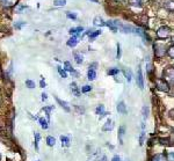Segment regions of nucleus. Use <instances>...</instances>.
<instances>
[{
	"instance_id": "42",
	"label": "nucleus",
	"mask_w": 174,
	"mask_h": 161,
	"mask_svg": "<svg viewBox=\"0 0 174 161\" xmlns=\"http://www.w3.org/2000/svg\"><path fill=\"white\" fill-rule=\"evenodd\" d=\"M116 57H117V59L121 58V45H120V43H117V53H116Z\"/></svg>"
},
{
	"instance_id": "41",
	"label": "nucleus",
	"mask_w": 174,
	"mask_h": 161,
	"mask_svg": "<svg viewBox=\"0 0 174 161\" xmlns=\"http://www.w3.org/2000/svg\"><path fill=\"white\" fill-rule=\"evenodd\" d=\"M26 25V22H19V23H15L14 25V27L16 28V29H21L22 28V26H25Z\"/></svg>"
},
{
	"instance_id": "46",
	"label": "nucleus",
	"mask_w": 174,
	"mask_h": 161,
	"mask_svg": "<svg viewBox=\"0 0 174 161\" xmlns=\"http://www.w3.org/2000/svg\"><path fill=\"white\" fill-rule=\"evenodd\" d=\"M98 66V64L96 63H94V64H92V65H90V68L91 70H95V67Z\"/></svg>"
},
{
	"instance_id": "1",
	"label": "nucleus",
	"mask_w": 174,
	"mask_h": 161,
	"mask_svg": "<svg viewBox=\"0 0 174 161\" xmlns=\"http://www.w3.org/2000/svg\"><path fill=\"white\" fill-rule=\"evenodd\" d=\"M153 49H155V55H156V57H158V58L164 57L165 53L167 52L166 47H165L164 44H160V43H156V44L153 45Z\"/></svg>"
},
{
	"instance_id": "23",
	"label": "nucleus",
	"mask_w": 174,
	"mask_h": 161,
	"mask_svg": "<svg viewBox=\"0 0 174 161\" xmlns=\"http://www.w3.org/2000/svg\"><path fill=\"white\" fill-rule=\"evenodd\" d=\"M47 144H48V146H55V144H56V139H55L54 137L49 136V137H47Z\"/></svg>"
},
{
	"instance_id": "33",
	"label": "nucleus",
	"mask_w": 174,
	"mask_h": 161,
	"mask_svg": "<svg viewBox=\"0 0 174 161\" xmlns=\"http://www.w3.org/2000/svg\"><path fill=\"white\" fill-rule=\"evenodd\" d=\"M91 90H92V86H90V85H86V86H84L81 88L82 93H88V92H91Z\"/></svg>"
},
{
	"instance_id": "13",
	"label": "nucleus",
	"mask_w": 174,
	"mask_h": 161,
	"mask_svg": "<svg viewBox=\"0 0 174 161\" xmlns=\"http://www.w3.org/2000/svg\"><path fill=\"white\" fill-rule=\"evenodd\" d=\"M68 47H70V48H74L76 45L78 44V38H77V36H72L69 41H68Z\"/></svg>"
},
{
	"instance_id": "29",
	"label": "nucleus",
	"mask_w": 174,
	"mask_h": 161,
	"mask_svg": "<svg viewBox=\"0 0 174 161\" xmlns=\"http://www.w3.org/2000/svg\"><path fill=\"white\" fill-rule=\"evenodd\" d=\"M26 86H27L28 88H30V89H31V88H35V82L31 81L30 79H27V80H26Z\"/></svg>"
},
{
	"instance_id": "48",
	"label": "nucleus",
	"mask_w": 174,
	"mask_h": 161,
	"mask_svg": "<svg viewBox=\"0 0 174 161\" xmlns=\"http://www.w3.org/2000/svg\"><path fill=\"white\" fill-rule=\"evenodd\" d=\"M100 161H107V156H106V155H103V156L100 159Z\"/></svg>"
},
{
	"instance_id": "8",
	"label": "nucleus",
	"mask_w": 174,
	"mask_h": 161,
	"mask_svg": "<svg viewBox=\"0 0 174 161\" xmlns=\"http://www.w3.org/2000/svg\"><path fill=\"white\" fill-rule=\"evenodd\" d=\"M95 112H96V115H99V117H100V118L104 117L106 115H107V112L104 111V106H102V104H100V106H98V107H96Z\"/></svg>"
},
{
	"instance_id": "11",
	"label": "nucleus",
	"mask_w": 174,
	"mask_h": 161,
	"mask_svg": "<svg viewBox=\"0 0 174 161\" xmlns=\"http://www.w3.org/2000/svg\"><path fill=\"white\" fill-rule=\"evenodd\" d=\"M113 129H114V123H113V121H112V120L108 118V120H107V122H106V124L103 125L102 130H103V131H112Z\"/></svg>"
},
{
	"instance_id": "21",
	"label": "nucleus",
	"mask_w": 174,
	"mask_h": 161,
	"mask_svg": "<svg viewBox=\"0 0 174 161\" xmlns=\"http://www.w3.org/2000/svg\"><path fill=\"white\" fill-rule=\"evenodd\" d=\"M64 67H65V71H69V72H72V73H74V74H77V73L74 72V70H73L72 65H71L69 61H65V63H64Z\"/></svg>"
},
{
	"instance_id": "30",
	"label": "nucleus",
	"mask_w": 174,
	"mask_h": 161,
	"mask_svg": "<svg viewBox=\"0 0 174 161\" xmlns=\"http://www.w3.org/2000/svg\"><path fill=\"white\" fill-rule=\"evenodd\" d=\"M166 161H174V152L166 153Z\"/></svg>"
},
{
	"instance_id": "34",
	"label": "nucleus",
	"mask_w": 174,
	"mask_h": 161,
	"mask_svg": "<svg viewBox=\"0 0 174 161\" xmlns=\"http://www.w3.org/2000/svg\"><path fill=\"white\" fill-rule=\"evenodd\" d=\"M147 116H149V108L146 106H144L143 107V117H144V120H146Z\"/></svg>"
},
{
	"instance_id": "20",
	"label": "nucleus",
	"mask_w": 174,
	"mask_h": 161,
	"mask_svg": "<svg viewBox=\"0 0 174 161\" xmlns=\"http://www.w3.org/2000/svg\"><path fill=\"white\" fill-rule=\"evenodd\" d=\"M87 78H88V80H95L96 78V72L95 70H88V72H87Z\"/></svg>"
},
{
	"instance_id": "36",
	"label": "nucleus",
	"mask_w": 174,
	"mask_h": 161,
	"mask_svg": "<svg viewBox=\"0 0 174 161\" xmlns=\"http://www.w3.org/2000/svg\"><path fill=\"white\" fill-rule=\"evenodd\" d=\"M129 3L131 4L133 6H141L142 0H129Z\"/></svg>"
},
{
	"instance_id": "26",
	"label": "nucleus",
	"mask_w": 174,
	"mask_h": 161,
	"mask_svg": "<svg viewBox=\"0 0 174 161\" xmlns=\"http://www.w3.org/2000/svg\"><path fill=\"white\" fill-rule=\"evenodd\" d=\"M74 59H76L77 64H81V63L84 61L82 56H81V55H79V53H74Z\"/></svg>"
},
{
	"instance_id": "16",
	"label": "nucleus",
	"mask_w": 174,
	"mask_h": 161,
	"mask_svg": "<svg viewBox=\"0 0 174 161\" xmlns=\"http://www.w3.org/2000/svg\"><path fill=\"white\" fill-rule=\"evenodd\" d=\"M60 142H62V146H70V138L66 136H60Z\"/></svg>"
},
{
	"instance_id": "18",
	"label": "nucleus",
	"mask_w": 174,
	"mask_h": 161,
	"mask_svg": "<svg viewBox=\"0 0 174 161\" xmlns=\"http://www.w3.org/2000/svg\"><path fill=\"white\" fill-rule=\"evenodd\" d=\"M94 25L102 27V26H106V22L103 21V19H102L101 16H96V17L94 19Z\"/></svg>"
},
{
	"instance_id": "27",
	"label": "nucleus",
	"mask_w": 174,
	"mask_h": 161,
	"mask_svg": "<svg viewBox=\"0 0 174 161\" xmlns=\"http://www.w3.org/2000/svg\"><path fill=\"white\" fill-rule=\"evenodd\" d=\"M54 109V107H44L43 108V110H44L46 112H47V116H48V121H50V112H51V110Z\"/></svg>"
},
{
	"instance_id": "12",
	"label": "nucleus",
	"mask_w": 174,
	"mask_h": 161,
	"mask_svg": "<svg viewBox=\"0 0 174 161\" xmlns=\"http://www.w3.org/2000/svg\"><path fill=\"white\" fill-rule=\"evenodd\" d=\"M55 99H56V101H57V102L60 104V107H62V108H64V110H65V111H68V112L70 111V107H69L68 102H65V101H62V100H60V99H58L57 96H56Z\"/></svg>"
},
{
	"instance_id": "3",
	"label": "nucleus",
	"mask_w": 174,
	"mask_h": 161,
	"mask_svg": "<svg viewBox=\"0 0 174 161\" xmlns=\"http://www.w3.org/2000/svg\"><path fill=\"white\" fill-rule=\"evenodd\" d=\"M155 82H156V87L159 90H161V92H168L169 90V85H168V82L166 80H164V79H156Z\"/></svg>"
},
{
	"instance_id": "35",
	"label": "nucleus",
	"mask_w": 174,
	"mask_h": 161,
	"mask_svg": "<svg viewBox=\"0 0 174 161\" xmlns=\"http://www.w3.org/2000/svg\"><path fill=\"white\" fill-rule=\"evenodd\" d=\"M99 35H101V30H96V31L92 33V34L90 35V39H94V38H95V37H98Z\"/></svg>"
},
{
	"instance_id": "25",
	"label": "nucleus",
	"mask_w": 174,
	"mask_h": 161,
	"mask_svg": "<svg viewBox=\"0 0 174 161\" xmlns=\"http://www.w3.org/2000/svg\"><path fill=\"white\" fill-rule=\"evenodd\" d=\"M57 70H58V73L60 74V77L62 78H68V73H66V71H65V70H63V68L60 67V66H57Z\"/></svg>"
},
{
	"instance_id": "43",
	"label": "nucleus",
	"mask_w": 174,
	"mask_h": 161,
	"mask_svg": "<svg viewBox=\"0 0 174 161\" xmlns=\"http://www.w3.org/2000/svg\"><path fill=\"white\" fill-rule=\"evenodd\" d=\"M26 8H27V6H19V7H17V12H21V11L26 9Z\"/></svg>"
},
{
	"instance_id": "50",
	"label": "nucleus",
	"mask_w": 174,
	"mask_h": 161,
	"mask_svg": "<svg viewBox=\"0 0 174 161\" xmlns=\"http://www.w3.org/2000/svg\"><path fill=\"white\" fill-rule=\"evenodd\" d=\"M172 43H173V44H174V36H173V37H172Z\"/></svg>"
},
{
	"instance_id": "17",
	"label": "nucleus",
	"mask_w": 174,
	"mask_h": 161,
	"mask_svg": "<svg viewBox=\"0 0 174 161\" xmlns=\"http://www.w3.org/2000/svg\"><path fill=\"white\" fill-rule=\"evenodd\" d=\"M81 31H84V28L82 27H78V28H71L70 30H69V33L71 34V35H79V34H81Z\"/></svg>"
},
{
	"instance_id": "32",
	"label": "nucleus",
	"mask_w": 174,
	"mask_h": 161,
	"mask_svg": "<svg viewBox=\"0 0 174 161\" xmlns=\"http://www.w3.org/2000/svg\"><path fill=\"white\" fill-rule=\"evenodd\" d=\"M54 4H55V6H64L66 4V0H55Z\"/></svg>"
},
{
	"instance_id": "19",
	"label": "nucleus",
	"mask_w": 174,
	"mask_h": 161,
	"mask_svg": "<svg viewBox=\"0 0 174 161\" xmlns=\"http://www.w3.org/2000/svg\"><path fill=\"white\" fill-rule=\"evenodd\" d=\"M123 73H124V77L126 78L128 82H130V81H131V78H133V73H131V71H130L129 68H124V70H123Z\"/></svg>"
},
{
	"instance_id": "31",
	"label": "nucleus",
	"mask_w": 174,
	"mask_h": 161,
	"mask_svg": "<svg viewBox=\"0 0 174 161\" xmlns=\"http://www.w3.org/2000/svg\"><path fill=\"white\" fill-rule=\"evenodd\" d=\"M118 72H120L118 68H112V70H108V74H109V75H116V74H118Z\"/></svg>"
},
{
	"instance_id": "10",
	"label": "nucleus",
	"mask_w": 174,
	"mask_h": 161,
	"mask_svg": "<svg viewBox=\"0 0 174 161\" xmlns=\"http://www.w3.org/2000/svg\"><path fill=\"white\" fill-rule=\"evenodd\" d=\"M117 111H118L120 114H122V115H125V114L128 112V110H126V106H125V103H124L123 101L118 102V104H117Z\"/></svg>"
},
{
	"instance_id": "38",
	"label": "nucleus",
	"mask_w": 174,
	"mask_h": 161,
	"mask_svg": "<svg viewBox=\"0 0 174 161\" xmlns=\"http://www.w3.org/2000/svg\"><path fill=\"white\" fill-rule=\"evenodd\" d=\"M167 55H168L171 58H174V47H171V48L167 50Z\"/></svg>"
},
{
	"instance_id": "6",
	"label": "nucleus",
	"mask_w": 174,
	"mask_h": 161,
	"mask_svg": "<svg viewBox=\"0 0 174 161\" xmlns=\"http://www.w3.org/2000/svg\"><path fill=\"white\" fill-rule=\"evenodd\" d=\"M106 26L109 27L114 33H116L117 29H118V26H120V22L118 21H108L107 23H106Z\"/></svg>"
},
{
	"instance_id": "39",
	"label": "nucleus",
	"mask_w": 174,
	"mask_h": 161,
	"mask_svg": "<svg viewBox=\"0 0 174 161\" xmlns=\"http://www.w3.org/2000/svg\"><path fill=\"white\" fill-rule=\"evenodd\" d=\"M144 138H145V132L142 131L141 137H139V145H143V144H144Z\"/></svg>"
},
{
	"instance_id": "9",
	"label": "nucleus",
	"mask_w": 174,
	"mask_h": 161,
	"mask_svg": "<svg viewBox=\"0 0 174 161\" xmlns=\"http://www.w3.org/2000/svg\"><path fill=\"white\" fill-rule=\"evenodd\" d=\"M125 134V126L124 125H121L118 128V142L121 145H123V137Z\"/></svg>"
},
{
	"instance_id": "22",
	"label": "nucleus",
	"mask_w": 174,
	"mask_h": 161,
	"mask_svg": "<svg viewBox=\"0 0 174 161\" xmlns=\"http://www.w3.org/2000/svg\"><path fill=\"white\" fill-rule=\"evenodd\" d=\"M38 122H39V124H41V126H42V129H44V130H47L48 129V121L47 120H44V118H38Z\"/></svg>"
},
{
	"instance_id": "51",
	"label": "nucleus",
	"mask_w": 174,
	"mask_h": 161,
	"mask_svg": "<svg viewBox=\"0 0 174 161\" xmlns=\"http://www.w3.org/2000/svg\"><path fill=\"white\" fill-rule=\"evenodd\" d=\"M0 160H1V153H0Z\"/></svg>"
},
{
	"instance_id": "15",
	"label": "nucleus",
	"mask_w": 174,
	"mask_h": 161,
	"mask_svg": "<svg viewBox=\"0 0 174 161\" xmlns=\"http://www.w3.org/2000/svg\"><path fill=\"white\" fill-rule=\"evenodd\" d=\"M151 161H166V155L161 154V153L156 154V155H153V158L151 159Z\"/></svg>"
},
{
	"instance_id": "4",
	"label": "nucleus",
	"mask_w": 174,
	"mask_h": 161,
	"mask_svg": "<svg viewBox=\"0 0 174 161\" xmlns=\"http://www.w3.org/2000/svg\"><path fill=\"white\" fill-rule=\"evenodd\" d=\"M169 33H171V29H169L168 27H166V26H163V27H160V28L157 30V36H158V38L164 39V38H167V37H168Z\"/></svg>"
},
{
	"instance_id": "45",
	"label": "nucleus",
	"mask_w": 174,
	"mask_h": 161,
	"mask_svg": "<svg viewBox=\"0 0 174 161\" xmlns=\"http://www.w3.org/2000/svg\"><path fill=\"white\" fill-rule=\"evenodd\" d=\"M39 85H41V87H42V88H44V87L47 86V85H46V81H44V80H43V79L41 80V82H39Z\"/></svg>"
},
{
	"instance_id": "2",
	"label": "nucleus",
	"mask_w": 174,
	"mask_h": 161,
	"mask_svg": "<svg viewBox=\"0 0 174 161\" xmlns=\"http://www.w3.org/2000/svg\"><path fill=\"white\" fill-rule=\"evenodd\" d=\"M163 75H164V78H165L164 80H166L167 82L174 85V68H173V67L166 68V70L164 71V73H163Z\"/></svg>"
},
{
	"instance_id": "24",
	"label": "nucleus",
	"mask_w": 174,
	"mask_h": 161,
	"mask_svg": "<svg viewBox=\"0 0 174 161\" xmlns=\"http://www.w3.org/2000/svg\"><path fill=\"white\" fill-rule=\"evenodd\" d=\"M41 139V136L38 132H35V143H34V146H35V150L38 151V142Z\"/></svg>"
},
{
	"instance_id": "47",
	"label": "nucleus",
	"mask_w": 174,
	"mask_h": 161,
	"mask_svg": "<svg viewBox=\"0 0 174 161\" xmlns=\"http://www.w3.org/2000/svg\"><path fill=\"white\" fill-rule=\"evenodd\" d=\"M42 100H43V101L47 100V94H46V93H43V94H42Z\"/></svg>"
},
{
	"instance_id": "40",
	"label": "nucleus",
	"mask_w": 174,
	"mask_h": 161,
	"mask_svg": "<svg viewBox=\"0 0 174 161\" xmlns=\"http://www.w3.org/2000/svg\"><path fill=\"white\" fill-rule=\"evenodd\" d=\"M66 16H68L69 19H73V20L77 19V15H76L74 13H71V12H68V13H66Z\"/></svg>"
},
{
	"instance_id": "28",
	"label": "nucleus",
	"mask_w": 174,
	"mask_h": 161,
	"mask_svg": "<svg viewBox=\"0 0 174 161\" xmlns=\"http://www.w3.org/2000/svg\"><path fill=\"white\" fill-rule=\"evenodd\" d=\"M1 4H4L5 6H13L14 5V0H0Z\"/></svg>"
},
{
	"instance_id": "5",
	"label": "nucleus",
	"mask_w": 174,
	"mask_h": 161,
	"mask_svg": "<svg viewBox=\"0 0 174 161\" xmlns=\"http://www.w3.org/2000/svg\"><path fill=\"white\" fill-rule=\"evenodd\" d=\"M136 82H137V85H138V87H139L141 89L144 88V78H143V73H142V70H141V68H138Z\"/></svg>"
},
{
	"instance_id": "49",
	"label": "nucleus",
	"mask_w": 174,
	"mask_h": 161,
	"mask_svg": "<svg viewBox=\"0 0 174 161\" xmlns=\"http://www.w3.org/2000/svg\"><path fill=\"white\" fill-rule=\"evenodd\" d=\"M91 1H93V3H95V4H98V3H99L98 0H91Z\"/></svg>"
},
{
	"instance_id": "37",
	"label": "nucleus",
	"mask_w": 174,
	"mask_h": 161,
	"mask_svg": "<svg viewBox=\"0 0 174 161\" xmlns=\"http://www.w3.org/2000/svg\"><path fill=\"white\" fill-rule=\"evenodd\" d=\"M165 6H166V8H168L171 11H174V1H168Z\"/></svg>"
},
{
	"instance_id": "52",
	"label": "nucleus",
	"mask_w": 174,
	"mask_h": 161,
	"mask_svg": "<svg viewBox=\"0 0 174 161\" xmlns=\"http://www.w3.org/2000/svg\"><path fill=\"white\" fill-rule=\"evenodd\" d=\"M37 161H39V160H37Z\"/></svg>"
},
{
	"instance_id": "44",
	"label": "nucleus",
	"mask_w": 174,
	"mask_h": 161,
	"mask_svg": "<svg viewBox=\"0 0 174 161\" xmlns=\"http://www.w3.org/2000/svg\"><path fill=\"white\" fill-rule=\"evenodd\" d=\"M112 161H121V158H120L118 155H115V156L112 159Z\"/></svg>"
},
{
	"instance_id": "7",
	"label": "nucleus",
	"mask_w": 174,
	"mask_h": 161,
	"mask_svg": "<svg viewBox=\"0 0 174 161\" xmlns=\"http://www.w3.org/2000/svg\"><path fill=\"white\" fill-rule=\"evenodd\" d=\"M120 28H121V30L123 31V33H125V34H130V33H135V27H131V26H128V25H121L120 23V26H118Z\"/></svg>"
},
{
	"instance_id": "14",
	"label": "nucleus",
	"mask_w": 174,
	"mask_h": 161,
	"mask_svg": "<svg viewBox=\"0 0 174 161\" xmlns=\"http://www.w3.org/2000/svg\"><path fill=\"white\" fill-rule=\"evenodd\" d=\"M70 87H71V90H72V93L78 98V96H80V90H79V88H78V86H77V84L76 82H72L71 85H70Z\"/></svg>"
}]
</instances>
